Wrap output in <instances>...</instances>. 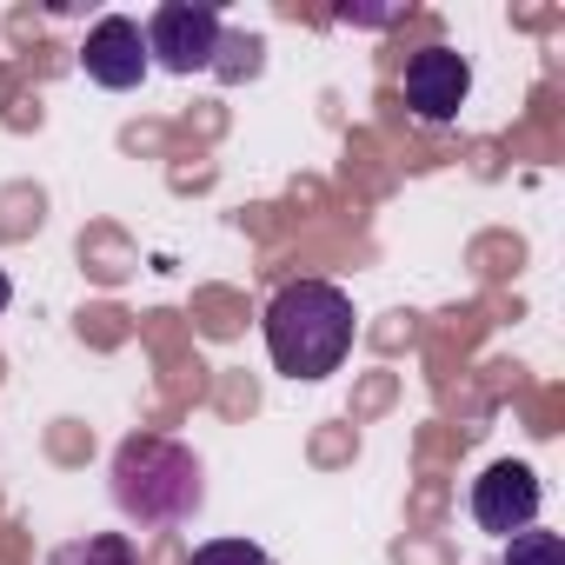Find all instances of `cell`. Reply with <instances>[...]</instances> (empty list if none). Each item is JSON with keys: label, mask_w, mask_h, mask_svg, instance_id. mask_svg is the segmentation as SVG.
<instances>
[{"label": "cell", "mask_w": 565, "mask_h": 565, "mask_svg": "<svg viewBox=\"0 0 565 565\" xmlns=\"http://www.w3.org/2000/svg\"><path fill=\"white\" fill-rule=\"evenodd\" d=\"M399 94H406V107H413L419 127H452L459 107H466V94H472V67H466V54H452V47H419V54L406 61Z\"/></svg>", "instance_id": "obj_4"}, {"label": "cell", "mask_w": 565, "mask_h": 565, "mask_svg": "<svg viewBox=\"0 0 565 565\" xmlns=\"http://www.w3.org/2000/svg\"><path fill=\"white\" fill-rule=\"evenodd\" d=\"M505 565H565V539L558 532H512Z\"/></svg>", "instance_id": "obj_8"}, {"label": "cell", "mask_w": 565, "mask_h": 565, "mask_svg": "<svg viewBox=\"0 0 565 565\" xmlns=\"http://www.w3.org/2000/svg\"><path fill=\"white\" fill-rule=\"evenodd\" d=\"M81 67H87V81L107 87V94L140 87L147 67H153V61H147V34H140V21H127V14L94 21V28H87V47H81Z\"/></svg>", "instance_id": "obj_6"}, {"label": "cell", "mask_w": 565, "mask_h": 565, "mask_svg": "<svg viewBox=\"0 0 565 565\" xmlns=\"http://www.w3.org/2000/svg\"><path fill=\"white\" fill-rule=\"evenodd\" d=\"M539 472L525 466V459H499V466H486L479 479H472V519H479V532H499V539H512V532H532V519H539Z\"/></svg>", "instance_id": "obj_5"}, {"label": "cell", "mask_w": 565, "mask_h": 565, "mask_svg": "<svg viewBox=\"0 0 565 565\" xmlns=\"http://www.w3.org/2000/svg\"><path fill=\"white\" fill-rule=\"evenodd\" d=\"M206 499L200 459L167 433H134L114 452V505L134 525H186Z\"/></svg>", "instance_id": "obj_2"}, {"label": "cell", "mask_w": 565, "mask_h": 565, "mask_svg": "<svg viewBox=\"0 0 565 565\" xmlns=\"http://www.w3.org/2000/svg\"><path fill=\"white\" fill-rule=\"evenodd\" d=\"M266 353L287 380H327L353 353V300L333 279H294L266 307Z\"/></svg>", "instance_id": "obj_1"}, {"label": "cell", "mask_w": 565, "mask_h": 565, "mask_svg": "<svg viewBox=\"0 0 565 565\" xmlns=\"http://www.w3.org/2000/svg\"><path fill=\"white\" fill-rule=\"evenodd\" d=\"M340 21H366V28H380V21H393V8H340Z\"/></svg>", "instance_id": "obj_10"}, {"label": "cell", "mask_w": 565, "mask_h": 565, "mask_svg": "<svg viewBox=\"0 0 565 565\" xmlns=\"http://www.w3.org/2000/svg\"><path fill=\"white\" fill-rule=\"evenodd\" d=\"M186 565H273V558L259 545H246V539H206V545H193Z\"/></svg>", "instance_id": "obj_9"}, {"label": "cell", "mask_w": 565, "mask_h": 565, "mask_svg": "<svg viewBox=\"0 0 565 565\" xmlns=\"http://www.w3.org/2000/svg\"><path fill=\"white\" fill-rule=\"evenodd\" d=\"M54 565H134V539L127 532H94L87 545H61Z\"/></svg>", "instance_id": "obj_7"}, {"label": "cell", "mask_w": 565, "mask_h": 565, "mask_svg": "<svg viewBox=\"0 0 565 565\" xmlns=\"http://www.w3.org/2000/svg\"><path fill=\"white\" fill-rule=\"evenodd\" d=\"M140 34H147V61L167 67V74H213L220 41H226L220 14L193 8V0H167V8H153V21Z\"/></svg>", "instance_id": "obj_3"}, {"label": "cell", "mask_w": 565, "mask_h": 565, "mask_svg": "<svg viewBox=\"0 0 565 565\" xmlns=\"http://www.w3.org/2000/svg\"><path fill=\"white\" fill-rule=\"evenodd\" d=\"M8 300H14V279H8V266H0V313H8Z\"/></svg>", "instance_id": "obj_11"}]
</instances>
